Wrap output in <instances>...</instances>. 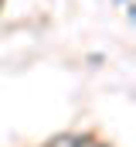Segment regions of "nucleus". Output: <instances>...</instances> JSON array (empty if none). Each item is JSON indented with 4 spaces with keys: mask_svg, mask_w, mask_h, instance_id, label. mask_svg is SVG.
<instances>
[{
    "mask_svg": "<svg viewBox=\"0 0 136 147\" xmlns=\"http://www.w3.org/2000/svg\"><path fill=\"white\" fill-rule=\"evenodd\" d=\"M89 140H92L89 134H58L48 140V147H85Z\"/></svg>",
    "mask_w": 136,
    "mask_h": 147,
    "instance_id": "1",
    "label": "nucleus"
},
{
    "mask_svg": "<svg viewBox=\"0 0 136 147\" xmlns=\"http://www.w3.org/2000/svg\"><path fill=\"white\" fill-rule=\"evenodd\" d=\"M85 147H112V144H102V140H95V137H92V140H89Z\"/></svg>",
    "mask_w": 136,
    "mask_h": 147,
    "instance_id": "2",
    "label": "nucleus"
}]
</instances>
